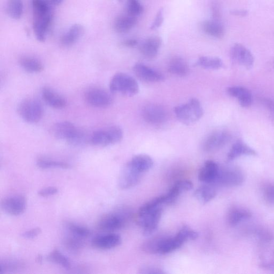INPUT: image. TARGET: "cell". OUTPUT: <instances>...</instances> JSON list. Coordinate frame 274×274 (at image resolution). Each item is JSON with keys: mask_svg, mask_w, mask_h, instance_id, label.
Listing matches in <instances>:
<instances>
[{"mask_svg": "<svg viewBox=\"0 0 274 274\" xmlns=\"http://www.w3.org/2000/svg\"><path fill=\"white\" fill-rule=\"evenodd\" d=\"M23 10L22 0H8L7 12L11 18L16 20L20 19L23 15Z\"/></svg>", "mask_w": 274, "mask_h": 274, "instance_id": "35", "label": "cell"}, {"mask_svg": "<svg viewBox=\"0 0 274 274\" xmlns=\"http://www.w3.org/2000/svg\"><path fill=\"white\" fill-rule=\"evenodd\" d=\"M193 187L192 182L189 180H182L175 183L168 193L165 195V204L170 205L176 202L183 192L191 190Z\"/></svg>", "mask_w": 274, "mask_h": 274, "instance_id": "23", "label": "cell"}, {"mask_svg": "<svg viewBox=\"0 0 274 274\" xmlns=\"http://www.w3.org/2000/svg\"><path fill=\"white\" fill-rule=\"evenodd\" d=\"M84 98L87 104L96 108H106L113 102L111 94L98 87H92L87 90L85 92Z\"/></svg>", "mask_w": 274, "mask_h": 274, "instance_id": "10", "label": "cell"}, {"mask_svg": "<svg viewBox=\"0 0 274 274\" xmlns=\"http://www.w3.org/2000/svg\"><path fill=\"white\" fill-rule=\"evenodd\" d=\"M262 193L267 203H274V184L268 183L264 185L262 188Z\"/></svg>", "mask_w": 274, "mask_h": 274, "instance_id": "45", "label": "cell"}, {"mask_svg": "<svg viewBox=\"0 0 274 274\" xmlns=\"http://www.w3.org/2000/svg\"><path fill=\"white\" fill-rule=\"evenodd\" d=\"M48 260L67 270L71 268V265L69 260L57 249L51 252L48 256Z\"/></svg>", "mask_w": 274, "mask_h": 274, "instance_id": "37", "label": "cell"}, {"mask_svg": "<svg viewBox=\"0 0 274 274\" xmlns=\"http://www.w3.org/2000/svg\"><path fill=\"white\" fill-rule=\"evenodd\" d=\"M177 235L185 243L186 241L195 240L198 238L199 234L190 227L185 226L183 227Z\"/></svg>", "mask_w": 274, "mask_h": 274, "instance_id": "42", "label": "cell"}, {"mask_svg": "<svg viewBox=\"0 0 274 274\" xmlns=\"http://www.w3.org/2000/svg\"><path fill=\"white\" fill-rule=\"evenodd\" d=\"M64 240V245L65 247L72 252H78L81 250L84 245V239L71 234Z\"/></svg>", "mask_w": 274, "mask_h": 274, "instance_id": "38", "label": "cell"}, {"mask_svg": "<svg viewBox=\"0 0 274 274\" xmlns=\"http://www.w3.org/2000/svg\"><path fill=\"white\" fill-rule=\"evenodd\" d=\"M216 195V190L210 185L202 186L194 192L195 198L203 204H206L212 201Z\"/></svg>", "mask_w": 274, "mask_h": 274, "instance_id": "32", "label": "cell"}, {"mask_svg": "<svg viewBox=\"0 0 274 274\" xmlns=\"http://www.w3.org/2000/svg\"><path fill=\"white\" fill-rule=\"evenodd\" d=\"M137 18L135 16L120 15L114 20V30L119 34H124L132 29L137 23Z\"/></svg>", "mask_w": 274, "mask_h": 274, "instance_id": "26", "label": "cell"}, {"mask_svg": "<svg viewBox=\"0 0 274 274\" xmlns=\"http://www.w3.org/2000/svg\"><path fill=\"white\" fill-rule=\"evenodd\" d=\"M20 66L31 73H39L43 70V65L38 59L31 57H22L19 60Z\"/></svg>", "mask_w": 274, "mask_h": 274, "instance_id": "30", "label": "cell"}, {"mask_svg": "<svg viewBox=\"0 0 274 274\" xmlns=\"http://www.w3.org/2000/svg\"><path fill=\"white\" fill-rule=\"evenodd\" d=\"M261 102L267 110L271 122L274 124V101L269 98H261Z\"/></svg>", "mask_w": 274, "mask_h": 274, "instance_id": "46", "label": "cell"}, {"mask_svg": "<svg viewBox=\"0 0 274 274\" xmlns=\"http://www.w3.org/2000/svg\"><path fill=\"white\" fill-rule=\"evenodd\" d=\"M167 236L160 235L149 239L142 244V250L147 254H159L162 243Z\"/></svg>", "mask_w": 274, "mask_h": 274, "instance_id": "33", "label": "cell"}, {"mask_svg": "<svg viewBox=\"0 0 274 274\" xmlns=\"http://www.w3.org/2000/svg\"><path fill=\"white\" fill-rule=\"evenodd\" d=\"M118 2L121 3L123 2V0H117Z\"/></svg>", "mask_w": 274, "mask_h": 274, "instance_id": "56", "label": "cell"}, {"mask_svg": "<svg viewBox=\"0 0 274 274\" xmlns=\"http://www.w3.org/2000/svg\"><path fill=\"white\" fill-rule=\"evenodd\" d=\"M128 14L136 17L143 12L144 8L138 2V0H128Z\"/></svg>", "mask_w": 274, "mask_h": 274, "instance_id": "43", "label": "cell"}, {"mask_svg": "<svg viewBox=\"0 0 274 274\" xmlns=\"http://www.w3.org/2000/svg\"><path fill=\"white\" fill-rule=\"evenodd\" d=\"M212 14L213 20L219 21L221 18V11L220 7L216 3L212 5Z\"/></svg>", "mask_w": 274, "mask_h": 274, "instance_id": "51", "label": "cell"}, {"mask_svg": "<svg viewBox=\"0 0 274 274\" xmlns=\"http://www.w3.org/2000/svg\"><path fill=\"white\" fill-rule=\"evenodd\" d=\"M134 71L140 80L149 83H159L164 80L163 75L155 69L142 63H137L134 67Z\"/></svg>", "mask_w": 274, "mask_h": 274, "instance_id": "16", "label": "cell"}, {"mask_svg": "<svg viewBox=\"0 0 274 274\" xmlns=\"http://www.w3.org/2000/svg\"><path fill=\"white\" fill-rule=\"evenodd\" d=\"M121 242L122 238L118 234L108 233L93 238L91 245L95 248L106 250L115 248Z\"/></svg>", "mask_w": 274, "mask_h": 274, "instance_id": "17", "label": "cell"}, {"mask_svg": "<svg viewBox=\"0 0 274 274\" xmlns=\"http://www.w3.org/2000/svg\"><path fill=\"white\" fill-rule=\"evenodd\" d=\"M2 209L6 214L12 216H18L25 212L27 202L22 195H11L2 202Z\"/></svg>", "mask_w": 274, "mask_h": 274, "instance_id": "12", "label": "cell"}, {"mask_svg": "<svg viewBox=\"0 0 274 274\" xmlns=\"http://www.w3.org/2000/svg\"><path fill=\"white\" fill-rule=\"evenodd\" d=\"M139 273L141 274H163L166 272L162 269L155 267L142 266L139 269Z\"/></svg>", "mask_w": 274, "mask_h": 274, "instance_id": "47", "label": "cell"}, {"mask_svg": "<svg viewBox=\"0 0 274 274\" xmlns=\"http://www.w3.org/2000/svg\"><path fill=\"white\" fill-rule=\"evenodd\" d=\"M84 28L80 24L72 26L62 37L61 44L65 47H70L74 44L84 35Z\"/></svg>", "mask_w": 274, "mask_h": 274, "instance_id": "25", "label": "cell"}, {"mask_svg": "<svg viewBox=\"0 0 274 274\" xmlns=\"http://www.w3.org/2000/svg\"><path fill=\"white\" fill-rule=\"evenodd\" d=\"M138 43L137 40L135 39H129L122 42V45L125 47L133 48L136 46Z\"/></svg>", "mask_w": 274, "mask_h": 274, "instance_id": "52", "label": "cell"}, {"mask_svg": "<svg viewBox=\"0 0 274 274\" xmlns=\"http://www.w3.org/2000/svg\"><path fill=\"white\" fill-rule=\"evenodd\" d=\"M20 117L24 121L35 124L39 122L43 115V108L37 98L30 97L21 102L17 108Z\"/></svg>", "mask_w": 274, "mask_h": 274, "instance_id": "7", "label": "cell"}, {"mask_svg": "<svg viewBox=\"0 0 274 274\" xmlns=\"http://www.w3.org/2000/svg\"><path fill=\"white\" fill-rule=\"evenodd\" d=\"M43 100L51 107L62 109L67 105L66 98L49 87L43 88L41 91Z\"/></svg>", "mask_w": 274, "mask_h": 274, "instance_id": "20", "label": "cell"}, {"mask_svg": "<svg viewBox=\"0 0 274 274\" xmlns=\"http://www.w3.org/2000/svg\"><path fill=\"white\" fill-rule=\"evenodd\" d=\"M184 243L177 235L174 237L167 236L161 246L159 254L167 255L180 248Z\"/></svg>", "mask_w": 274, "mask_h": 274, "instance_id": "31", "label": "cell"}, {"mask_svg": "<svg viewBox=\"0 0 274 274\" xmlns=\"http://www.w3.org/2000/svg\"><path fill=\"white\" fill-rule=\"evenodd\" d=\"M109 89L113 93L133 96L138 93L139 87L133 77L123 72L116 73L112 79Z\"/></svg>", "mask_w": 274, "mask_h": 274, "instance_id": "5", "label": "cell"}, {"mask_svg": "<svg viewBox=\"0 0 274 274\" xmlns=\"http://www.w3.org/2000/svg\"><path fill=\"white\" fill-rule=\"evenodd\" d=\"M123 137L122 129L118 126H112L95 131L90 140L94 146L106 147L118 143Z\"/></svg>", "mask_w": 274, "mask_h": 274, "instance_id": "6", "label": "cell"}, {"mask_svg": "<svg viewBox=\"0 0 274 274\" xmlns=\"http://www.w3.org/2000/svg\"><path fill=\"white\" fill-rule=\"evenodd\" d=\"M230 13L234 16L239 17H245L248 14L247 11L245 10H234Z\"/></svg>", "mask_w": 274, "mask_h": 274, "instance_id": "53", "label": "cell"}, {"mask_svg": "<svg viewBox=\"0 0 274 274\" xmlns=\"http://www.w3.org/2000/svg\"><path fill=\"white\" fill-rule=\"evenodd\" d=\"M196 66L209 70H218L224 66L221 59L216 57H202L195 63Z\"/></svg>", "mask_w": 274, "mask_h": 274, "instance_id": "34", "label": "cell"}, {"mask_svg": "<svg viewBox=\"0 0 274 274\" xmlns=\"http://www.w3.org/2000/svg\"><path fill=\"white\" fill-rule=\"evenodd\" d=\"M161 45V39L158 37H152L142 42L139 49L142 56L152 60L157 57Z\"/></svg>", "mask_w": 274, "mask_h": 274, "instance_id": "19", "label": "cell"}, {"mask_svg": "<svg viewBox=\"0 0 274 274\" xmlns=\"http://www.w3.org/2000/svg\"><path fill=\"white\" fill-rule=\"evenodd\" d=\"M203 30L206 34L217 39H222L225 35V29L220 21L206 20L202 23Z\"/></svg>", "mask_w": 274, "mask_h": 274, "instance_id": "28", "label": "cell"}, {"mask_svg": "<svg viewBox=\"0 0 274 274\" xmlns=\"http://www.w3.org/2000/svg\"><path fill=\"white\" fill-rule=\"evenodd\" d=\"M162 212V208L159 207L150 212L137 215V223L142 228L144 235H151L156 231L160 221Z\"/></svg>", "mask_w": 274, "mask_h": 274, "instance_id": "9", "label": "cell"}, {"mask_svg": "<svg viewBox=\"0 0 274 274\" xmlns=\"http://www.w3.org/2000/svg\"><path fill=\"white\" fill-rule=\"evenodd\" d=\"M130 216V212L122 208L103 215L98 219L96 224V228L102 232H115L126 225Z\"/></svg>", "mask_w": 274, "mask_h": 274, "instance_id": "4", "label": "cell"}, {"mask_svg": "<svg viewBox=\"0 0 274 274\" xmlns=\"http://www.w3.org/2000/svg\"><path fill=\"white\" fill-rule=\"evenodd\" d=\"M166 197L165 195L157 197L155 199L151 200L146 204L141 206L138 211V214H142L150 212L156 209L163 204H165Z\"/></svg>", "mask_w": 274, "mask_h": 274, "instance_id": "40", "label": "cell"}, {"mask_svg": "<svg viewBox=\"0 0 274 274\" xmlns=\"http://www.w3.org/2000/svg\"><path fill=\"white\" fill-rule=\"evenodd\" d=\"M227 92L230 96L237 98L240 106L248 108L252 105L253 96L246 87L239 86L229 87Z\"/></svg>", "mask_w": 274, "mask_h": 274, "instance_id": "18", "label": "cell"}, {"mask_svg": "<svg viewBox=\"0 0 274 274\" xmlns=\"http://www.w3.org/2000/svg\"><path fill=\"white\" fill-rule=\"evenodd\" d=\"M66 227L70 234L81 238L85 239L91 235L90 230L81 225L73 222H68Z\"/></svg>", "mask_w": 274, "mask_h": 274, "instance_id": "39", "label": "cell"}, {"mask_svg": "<svg viewBox=\"0 0 274 274\" xmlns=\"http://www.w3.org/2000/svg\"><path fill=\"white\" fill-rule=\"evenodd\" d=\"M128 163L135 170L143 173L152 168L154 162L149 156L139 155L134 157Z\"/></svg>", "mask_w": 274, "mask_h": 274, "instance_id": "27", "label": "cell"}, {"mask_svg": "<svg viewBox=\"0 0 274 274\" xmlns=\"http://www.w3.org/2000/svg\"><path fill=\"white\" fill-rule=\"evenodd\" d=\"M34 10V31L37 39L45 42L47 33L51 24L53 14L47 0H32Z\"/></svg>", "mask_w": 274, "mask_h": 274, "instance_id": "1", "label": "cell"}, {"mask_svg": "<svg viewBox=\"0 0 274 274\" xmlns=\"http://www.w3.org/2000/svg\"><path fill=\"white\" fill-rule=\"evenodd\" d=\"M220 168L217 164L213 161H207L201 169L199 180L205 183H212L215 182Z\"/></svg>", "mask_w": 274, "mask_h": 274, "instance_id": "21", "label": "cell"}, {"mask_svg": "<svg viewBox=\"0 0 274 274\" xmlns=\"http://www.w3.org/2000/svg\"><path fill=\"white\" fill-rule=\"evenodd\" d=\"M190 71L188 63L183 58H174L169 63L168 71L175 76L184 77L188 75Z\"/></svg>", "mask_w": 274, "mask_h": 274, "instance_id": "29", "label": "cell"}, {"mask_svg": "<svg viewBox=\"0 0 274 274\" xmlns=\"http://www.w3.org/2000/svg\"><path fill=\"white\" fill-rule=\"evenodd\" d=\"M257 155L255 150L248 146L242 140H239L235 142L230 150L227 159L228 161H233L242 156H256Z\"/></svg>", "mask_w": 274, "mask_h": 274, "instance_id": "24", "label": "cell"}, {"mask_svg": "<svg viewBox=\"0 0 274 274\" xmlns=\"http://www.w3.org/2000/svg\"><path fill=\"white\" fill-rule=\"evenodd\" d=\"M230 58L232 61L247 70L254 66L255 58L253 54L240 43H235L230 50Z\"/></svg>", "mask_w": 274, "mask_h": 274, "instance_id": "13", "label": "cell"}, {"mask_svg": "<svg viewBox=\"0 0 274 274\" xmlns=\"http://www.w3.org/2000/svg\"><path fill=\"white\" fill-rule=\"evenodd\" d=\"M42 230L40 228H37L28 230L21 234V236L28 239H34L41 233Z\"/></svg>", "mask_w": 274, "mask_h": 274, "instance_id": "48", "label": "cell"}, {"mask_svg": "<svg viewBox=\"0 0 274 274\" xmlns=\"http://www.w3.org/2000/svg\"><path fill=\"white\" fill-rule=\"evenodd\" d=\"M37 166L42 169L51 168L69 169L70 168V164L66 162L45 158L39 159L37 161Z\"/></svg>", "mask_w": 274, "mask_h": 274, "instance_id": "36", "label": "cell"}, {"mask_svg": "<svg viewBox=\"0 0 274 274\" xmlns=\"http://www.w3.org/2000/svg\"><path fill=\"white\" fill-rule=\"evenodd\" d=\"M42 258L41 255H38L36 258V262L38 263H41L42 262Z\"/></svg>", "mask_w": 274, "mask_h": 274, "instance_id": "55", "label": "cell"}, {"mask_svg": "<svg viewBox=\"0 0 274 274\" xmlns=\"http://www.w3.org/2000/svg\"><path fill=\"white\" fill-rule=\"evenodd\" d=\"M52 133L55 137L65 140L74 146L84 144L86 139L83 131L68 121L60 122L55 124L52 128Z\"/></svg>", "mask_w": 274, "mask_h": 274, "instance_id": "2", "label": "cell"}, {"mask_svg": "<svg viewBox=\"0 0 274 274\" xmlns=\"http://www.w3.org/2000/svg\"><path fill=\"white\" fill-rule=\"evenodd\" d=\"M252 217L251 212L246 208L235 206L230 208L227 213L228 223L235 227L240 222Z\"/></svg>", "mask_w": 274, "mask_h": 274, "instance_id": "22", "label": "cell"}, {"mask_svg": "<svg viewBox=\"0 0 274 274\" xmlns=\"http://www.w3.org/2000/svg\"><path fill=\"white\" fill-rule=\"evenodd\" d=\"M175 113L181 122L190 126L198 121L203 116L204 111L200 102L192 98L187 103L175 107Z\"/></svg>", "mask_w": 274, "mask_h": 274, "instance_id": "3", "label": "cell"}, {"mask_svg": "<svg viewBox=\"0 0 274 274\" xmlns=\"http://www.w3.org/2000/svg\"><path fill=\"white\" fill-rule=\"evenodd\" d=\"M142 173L135 170L127 163L120 172L118 179L120 189L125 190L134 187L140 182Z\"/></svg>", "mask_w": 274, "mask_h": 274, "instance_id": "15", "label": "cell"}, {"mask_svg": "<svg viewBox=\"0 0 274 274\" xmlns=\"http://www.w3.org/2000/svg\"><path fill=\"white\" fill-rule=\"evenodd\" d=\"M245 175L239 168L228 167L219 170L215 182L227 187H235L243 183Z\"/></svg>", "mask_w": 274, "mask_h": 274, "instance_id": "8", "label": "cell"}, {"mask_svg": "<svg viewBox=\"0 0 274 274\" xmlns=\"http://www.w3.org/2000/svg\"><path fill=\"white\" fill-rule=\"evenodd\" d=\"M163 9L161 8L157 13L154 21H153V24L151 26L150 29L155 30L160 27L163 22Z\"/></svg>", "mask_w": 274, "mask_h": 274, "instance_id": "49", "label": "cell"}, {"mask_svg": "<svg viewBox=\"0 0 274 274\" xmlns=\"http://www.w3.org/2000/svg\"><path fill=\"white\" fill-rule=\"evenodd\" d=\"M58 189L54 186H49V187L43 189L38 192V195L42 197H48L58 193Z\"/></svg>", "mask_w": 274, "mask_h": 274, "instance_id": "50", "label": "cell"}, {"mask_svg": "<svg viewBox=\"0 0 274 274\" xmlns=\"http://www.w3.org/2000/svg\"><path fill=\"white\" fill-rule=\"evenodd\" d=\"M256 233L258 238L263 243H270L274 239L273 234L267 229H258Z\"/></svg>", "mask_w": 274, "mask_h": 274, "instance_id": "44", "label": "cell"}, {"mask_svg": "<svg viewBox=\"0 0 274 274\" xmlns=\"http://www.w3.org/2000/svg\"><path fill=\"white\" fill-rule=\"evenodd\" d=\"M231 139L228 131L220 130L214 131L206 138L204 149L208 152H214L223 147Z\"/></svg>", "mask_w": 274, "mask_h": 274, "instance_id": "14", "label": "cell"}, {"mask_svg": "<svg viewBox=\"0 0 274 274\" xmlns=\"http://www.w3.org/2000/svg\"><path fill=\"white\" fill-rule=\"evenodd\" d=\"M142 117L152 126H161L167 122L168 113L164 107L156 104L146 106L142 112Z\"/></svg>", "mask_w": 274, "mask_h": 274, "instance_id": "11", "label": "cell"}, {"mask_svg": "<svg viewBox=\"0 0 274 274\" xmlns=\"http://www.w3.org/2000/svg\"><path fill=\"white\" fill-rule=\"evenodd\" d=\"M49 2L53 5L59 6L63 3V0H49Z\"/></svg>", "mask_w": 274, "mask_h": 274, "instance_id": "54", "label": "cell"}, {"mask_svg": "<svg viewBox=\"0 0 274 274\" xmlns=\"http://www.w3.org/2000/svg\"><path fill=\"white\" fill-rule=\"evenodd\" d=\"M24 266V263L20 261L15 260L2 261L0 264V266H1L0 273H6L14 272L21 269Z\"/></svg>", "mask_w": 274, "mask_h": 274, "instance_id": "41", "label": "cell"}]
</instances>
